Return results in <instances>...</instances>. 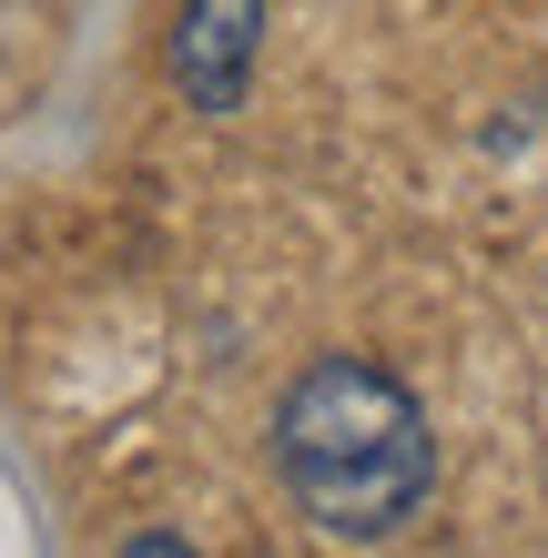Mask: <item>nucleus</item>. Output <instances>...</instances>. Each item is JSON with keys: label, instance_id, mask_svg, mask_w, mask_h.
Wrapping results in <instances>:
<instances>
[{"label": "nucleus", "instance_id": "obj_1", "mask_svg": "<svg viewBox=\"0 0 548 558\" xmlns=\"http://www.w3.org/2000/svg\"><path fill=\"white\" fill-rule=\"evenodd\" d=\"M275 457L326 538H397L437 487L427 407L366 355H315L275 407Z\"/></svg>", "mask_w": 548, "mask_h": 558}, {"label": "nucleus", "instance_id": "obj_2", "mask_svg": "<svg viewBox=\"0 0 548 558\" xmlns=\"http://www.w3.org/2000/svg\"><path fill=\"white\" fill-rule=\"evenodd\" d=\"M254 31H265V0H183L173 11V82L193 112H234L254 82Z\"/></svg>", "mask_w": 548, "mask_h": 558}, {"label": "nucleus", "instance_id": "obj_3", "mask_svg": "<svg viewBox=\"0 0 548 558\" xmlns=\"http://www.w3.org/2000/svg\"><path fill=\"white\" fill-rule=\"evenodd\" d=\"M122 558H193V548H183V538H133Z\"/></svg>", "mask_w": 548, "mask_h": 558}]
</instances>
